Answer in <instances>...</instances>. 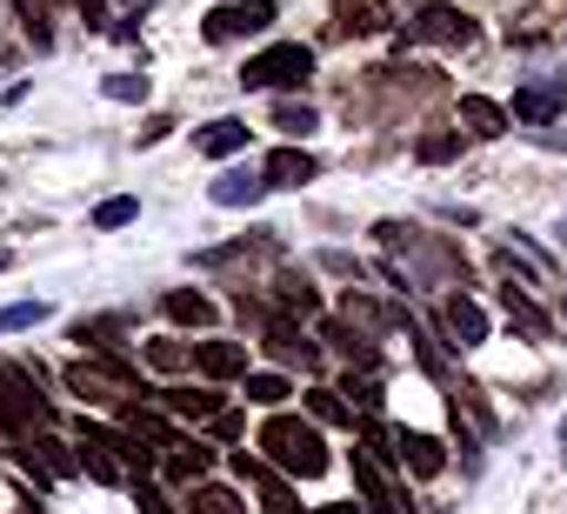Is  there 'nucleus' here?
Segmentation results:
<instances>
[{
    "label": "nucleus",
    "mask_w": 567,
    "mask_h": 514,
    "mask_svg": "<svg viewBox=\"0 0 567 514\" xmlns=\"http://www.w3.org/2000/svg\"><path fill=\"white\" fill-rule=\"evenodd\" d=\"M321 341H334V348H341V354H348L361 374H374V368H381V348H374V335H368V328H354L348 315H328V321H321Z\"/></svg>",
    "instance_id": "nucleus-12"
},
{
    "label": "nucleus",
    "mask_w": 567,
    "mask_h": 514,
    "mask_svg": "<svg viewBox=\"0 0 567 514\" xmlns=\"http://www.w3.org/2000/svg\"><path fill=\"white\" fill-rule=\"evenodd\" d=\"M288 394H295L288 374H247V401H254V408H280Z\"/></svg>",
    "instance_id": "nucleus-28"
},
{
    "label": "nucleus",
    "mask_w": 567,
    "mask_h": 514,
    "mask_svg": "<svg viewBox=\"0 0 567 514\" xmlns=\"http://www.w3.org/2000/svg\"><path fill=\"white\" fill-rule=\"evenodd\" d=\"M167 321H174V328H214V301L194 295V288H174V295H167Z\"/></svg>",
    "instance_id": "nucleus-21"
},
{
    "label": "nucleus",
    "mask_w": 567,
    "mask_h": 514,
    "mask_svg": "<svg viewBox=\"0 0 567 514\" xmlns=\"http://www.w3.org/2000/svg\"><path fill=\"white\" fill-rule=\"evenodd\" d=\"M394 448H401V467H408L414 481H434V474L447 467V448H441V434H421V428H394Z\"/></svg>",
    "instance_id": "nucleus-10"
},
{
    "label": "nucleus",
    "mask_w": 567,
    "mask_h": 514,
    "mask_svg": "<svg viewBox=\"0 0 567 514\" xmlns=\"http://www.w3.org/2000/svg\"><path fill=\"white\" fill-rule=\"evenodd\" d=\"M81 448H101V454H114L134 481H147V467H154V448L147 441H134L127 428H101V421H81Z\"/></svg>",
    "instance_id": "nucleus-8"
},
{
    "label": "nucleus",
    "mask_w": 567,
    "mask_h": 514,
    "mask_svg": "<svg viewBox=\"0 0 567 514\" xmlns=\"http://www.w3.org/2000/svg\"><path fill=\"white\" fill-rule=\"evenodd\" d=\"M34 321H48V308H41V301H14V308H0V335L34 328Z\"/></svg>",
    "instance_id": "nucleus-37"
},
{
    "label": "nucleus",
    "mask_w": 567,
    "mask_h": 514,
    "mask_svg": "<svg viewBox=\"0 0 567 514\" xmlns=\"http://www.w3.org/2000/svg\"><path fill=\"white\" fill-rule=\"evenodd\" d=\"M274 127L288 134V141H308V134L321 127V114H315L308 101H280V107H274Z\"/></svg>",
    "instance_id": "nucleus-27"
},
{
    "label": "nucleus",
    "mask_w": 567,
    "mask_h": 514,
    "mask_svg": "<svg viewBox=\"0 0 567 514\" xmlns=\"http://www.w3.org/2000/svg\"><path fill=\"white\" fill-rule=\"evenodd\" d=\"M441 328H447L454 348H481V341H487V315H481V301H467V295H447Z\"/></svg>",
    "instance_id": "nucleus-14"
},
{
    "label": "nucleus",
    "mask_w": 567,
    "mask_h": 514,
    "mask_svg": "<svg viewBox=\"0 0 567 514\" xmlns=\"http://www.w3.org/2000/svg\"><path fill=\"white\" fill-rule=\"evenodd\" d=\"M260 174H267V187H308V181L321 174V161H315L308 147H274Z\"/></svg>",
    "instance_id": "nucleus-15"
},
{
    "label": "nucleus",
    "mask_w": 567,
    "mask_h": 514,
    "mask_svg": "<svg viewBox=\"0 0 567 514\" xmlns=\"http://www.w3.org/2000/svg\"><path fill=\"white\" fill-rule=\"evenodd\" d=\"M101 94H107V101H147V74H107Z\"/></svg>",
    "instance_id": "nucleus-36"
},
{
    "label": "nucleus",
    "mask_w": 567,
    "mask_h": 514,
    "mask_svg": "<svg viewBox=\"0 0 567 514\" xmlns=\"http://www.w3.org/2000/svg\"><path fill=\"white\" fill-rule=\"evenodd\" d=\"M554 240H560V254H567V220H560V227H554Z\"/></svg>",
    "instance_id": "nucleus-43"
},
{
    "label": "nucleus",
    "mask_w": 567,
    "mask_h": 514,
    "mask_svg": "<svg viewBox=\"0 0 567 514\" xmlns=\"http://www.w3.org/2000/svg\"><path fill=\"white\" fill-rule=\"evenodd\" d=\"M28 421H54V401L41 394V368H14L0 361V428L8 434H28Z\"/></svg>",
    "instance_id": "nucleus-3"
},
{
    "label": "nucleus",
    "mask_w": 567,
    "mask_h": 514,
    "mask_svg": "<svg viewBox=\"0 0 567 514\" xmlns=\"http://www.w3.org/2000/svg\"><path fill=\"white\" fill-rule=\"evenodd\" d=\"M161 408H167V414H181V421H214V414H227V401H220L214 388H167V394H161Z\"/></svg>",
    "instance_id": "nucleus-18"
},
{
    "label": "nucleus",
    "mask_w": 567,
    "mask_h": 514,
    "mask_svg": "<svg viewBox=\"0 0 567 514\" xmlns=\"http://www.w3.org/2000/svg\"><path fill=\"white\" fill-rule=\"evenodd\" d=\"M127 220H141V201L134 194H114V201L94 207V227H127Z\"/></svg>",
    "instance_id": "nucleus-33"
},
{
    "label": "nucleus",
    "mask_w": 567,
    "mask_h": 514,
    "mask_svg": "<svg viewBox=\"0 0 567 514\" xmlns=\"http://www.w3.org/2000/svg\"><path fill=\"white\" fill-rule=\"evenodd\" d=\"M501 315H507V328H520L527 341H554V315H547L527 288H514V281L501 288Z\"/></svg>",
    "instance_id": "nucleus-11"
},
{
    "label": "nucleus",
    "mask_w": 567,
    "mask_h": 514,
    "mask_svg": "<svg viewBox=\"0 0 567 514\" xmlns=\"http://www.w3.org/2000/svg\"><path fill=\"white\" fill-rule=\"evenodd\" d=\"M321 268H334V275H361V261H354V254H341V247L321 254Z\"/></svg>",
    "instance_id": "nucleus-39"
},
{
    "label": "nucleus",
    "mask_w": 567,
    "mask_h": 514,
    "mask_svg": "<svg viewBox=\"0 0 567 514\" xmlns=\"http://www.w3.org/2000/svg\"><path fill=\"white\" fill-rule=\"evenodd\" d=\"M414 154H421L427 167H441V161H454V154H461V134H421V141H414Z\"/></svg>",
    "instance_id": "nucleus-34"
},
{
    "label": "nucleus",
    "mask_w": 567,
    "mask_h": 514,
    "mask_svg": "<svg viewBox=\"0 0 567 514\" xmlns=\"http://www.w3.org/2000/svg\"><path fill=\"white\" fill-rule=\"evenodd\" d=\"M74 8H81L87 28H107V0H74Z\"/></svg>",
    "instance_id": "nucleus-40"
},
{
    "label": "nucleus",
    "mask_w": 567,
    "mask_h": 514,
    "mask_svg": "<svg viewBox=\"0 0 567 514\" xmlns=\"http://www.w3.org/2000/svg\"><path fill=\"white\" fill-rule=\"evenodd\" d=\"M21 21H28V41L34 48H54V14H61V0H14Z\"/></svg>",
    "instance_id": "nucleus-24"
},
{
    "label": "nucleus",
    "mask_w": 567,
    "mask_h": 514,
    "mask_svg": "<svg viewBox=\"0 0 567 514\" xmlns=\"http://www.w3.org/2000/svg\"><path fill=\"white\" fill-rule=\"evenodd\" d=\"M207 201L214 207H254V201H267V174H247V167H227L214 187H207Z\"/></svg>",
    "instance_id": "nucleus-17"
},
{
    "label": "nucleus",
    "mask_w": 567,
    "mask_h": 514,
    "mask_svg": "<svg viewBox=\"0 0 567 514\" xmlns=\"http://www.w3.org/2000/svg\"><path fill=\"white\" fill-rule=\"evenodd\" d=\"M274 295H280V308H288V315H321V295H315L308 275H280Z\"/></svg>",
    "instance_id": "nucleus-26"
},
{
    "label": "nucleus",
    "mask_w": 567,
    "mask_h": 514,
    "mask_svg": "<svg viewBox=\"0 0 567 514\" xmlns=\"http://www.w3.org/2000/svg\"><path fill=\"white\" fill-rule=\"evenodd\" d=\"M394 14L381 8V0H348V8H341V21H334V34H381Z\"/></svg>",
    "instance_id": "nucleus-22"
},
{
    "label": "nucleus",
    "mask_w": 567,
    "mask_h": 514,
    "mask_svg": "<svg viewBox=\"0 0 567 514\" xmlns=\"http://www.w3.org/2000/svg\"><path fill=\"white\" fill-rule=\"evenodd\" d=\"M288 514H301V507H288Z\"/></svg>",
    "instance_id": "nucleus-47"
},
{
    "label": "nucleus",
    "mask_w": 567,
    "mask_h": 514,
    "mask_svg": "<svg viewBox=\"0 0 567 514\" xmlns=\"http://www.w3.org/2000/svg\"><path fill=\"white\" fill-rule=\"evenodd\" d=\"M194 374H207V381H240V374H247V341H194Z\"/></svg>",
    "instance_id": "nucleus-13"
},
{
    "label": "nucleus",
    "mask_w": 567,
    "mask_h": 514,
    "mask_svg": "<svg viewBox=\"0 0 567 514\" xmlns=\"http://www.w3.org/2000/svg\"><path fill=\"white\" fill-rule=\"evenodd\" d=\"M74 448H81V441H74ZM81 474H87V481H121L127 467H121L114 454H101V448H81Z\"/></svg>",
    "instance_id": "nucleus-35"
},
{
    "label": "nucleus",
    "mask_w": 567,
    "mask_h": 514,
    "mask_svg": "<svg viewBox=\"0 0 567 514\" xmlns=\"http://www.w3.org/2000/svg\"><path fill=\"white\" fill-rule=\"evenodd\" d=\"M68 388L87 401V408H101V401H121V394H154L127 361H107V354H87V361H74L68 368Z\"/></svg>",
    "instance_id": "nucleus-4"
},
{
    "label": "nucleus",
    "mask_w": 567,
    "mask_h": 514,
    "mask_svg": "<svg viewBox=\"0 0 567 514\" xmlns=\"http://www.w3.org/2000/svg\"><path fill=\"white\" fill-rule=\"evenodd\" d=\"M560 321H567V295H560Z\"/></svg>",
    "instance_id": "nucleus-45"
},
{
    "label": "nucleus",
    "mask_w": 567,
    "mask_h": 514,
    "mask_svg": "<svg viewBox=\"0 0 567 514\" xmlns=\"http://www.w3.org/2000/svg\"><path fill=\"white\" fill-rule=\"evenodd\" d=\"M348 467H354V501H361L368 514H408L401 494H394V481H388V467H381L368 448H348Z\"/></svg>",
    "instance_id": "nucleus-7"
},
{
    "label": "nucleus",
    "mask_w": 567,
    "mask_h": 514,
    "mask_svg": "<svg viewBox=\"0 0 567 514\" xmlns=\"http://www.w3.org/2000/svg\"><path fill=\"white\" fill-rule=\"evenodd\" d=\"M134 501H141L147 514H174V501H167V494H161L154 481H134Z\"/></svg>",
    "instance_id": "nucleus-38"
},
{
    "label": "nucleus",
    "mask_w": 567,
    "mask_h": 514,
    "mask_svg": "<svg viewBox=\"0 0 567 514\" xmlns=\"http://www.w3.org/2000/svg\"><path fill=\"white\" fill-rule=\"evenodd\" d=\"M328 514H368V507H361V501H334Z\"/></svg>",
    "instance_id": "nucleus-42"
},
{
    "label": "nucleus",
    "mask_w": 567,
    "mask_h": 514,
    "mask_svg": "<svg viewBox=\"0 0 567 514\" xmlns=\"http://www.w3.org/2000/svg\"><path fill=\"white\" fill-rule=\"evenodd\" d=\"M147 368L181 374V368H194V348H187V341H154V348H147Z\"/></svg>",
    "instance_id": "nucleus-30"
},
{
    "label": "nucleus",
    "mask_w": 567,
    "mask_h": 514,
    "mask_svg": "<svg viewBox=\"0 0 567 514\" xmlns=\"http://www.w3.org/2000/svg\"><path fill=\"white\" fill-rule=\"evenodd\" d=\"M308 421L315 428H354V408L334 388H308Z\"/></svg>",
    "instance_id": "nucleus-23"
},
{
    "label": "nucleus",
    "mask_w": 567,
    "mask_h": 514,
    "mask_svg": "<svg viewBox=\"0 0 567 514\" xmlns=\"http://www.w3.org/2000/svg\"><path fill=\"white\" fill-rule=\"evenodd\" d=\"M481 28H474V14H461V8H447V0H427V8H414L408 14V41H427V48H467Z\"/></svg>",
    "instance_id": "nucleus-6"
},
{
    "label": "nucleus",
    "mask_w": 567,
    "mask_h": 514,
    "mask_svg": "<svg viewBox=\"0 0 567 514\" xmlns=\"http://www.w3.org/2000/svg\"><path fill=\"white\" fill-rule=\"evenodd\" d=\"M194 147H200L207 161H227V154L247 147V121H234V114H227V121H207V127L194 134Z\"/></svg>",
    "instance_id": "nucleus-19"
},
{
    "label": "nucleus",
    "mask_w": 567,
    "mask_h": 514,
    "mask_svg": "<svg viewBox=\"0 0 567 514\" xmlns=\"http://www.w3.org/2000/svg\"><path fill=\"white\" fill-rule=\"evenodd\" d=\"M334 394H341L348 408H368V414H381V381H374V374H348Z\"/></svg>",
    "instance_id": "nucleus-29"
},
{
    "label": "nucleus",
    "mask_w": 567,
    "mask_h": 514,
    "mask_svg": "<svg viewBox=\"0 0 567 514\" xmlns=\"http://www.w3.org/2000/svg\"><path fill=\"white\" fill-rule=\"evenodd\" d=\"M0 268H8V254H0Z\"/></svg>",
    "instance_id": "nucleus-46"
},
{
    "label": "nucleus",
    "mask_w": 567,
    "mask_h": 514,
    "mask_svg": "<svg viewBox=\"0 0 567 514\" xmlns=\"http://www.w3.org/2000/svg\"><path fill=\"white\" fill-rule=\"evenodd\" d=\"M560 454H567V421H560Z\"/></svg>",
    "instance_id": "nucleus-44"
},
{
    "label": "nucleus",
    "mask_w": 567,
    "mask_h": 514,
    "mask_svg": "<svg viewBox=\"0 0 567 514\" xmlns=\"http://www.w3.org/2000/svg\"><path fill=\"white\" fill-rule=\"evenodd\" d=\"M260 454H267L280 474H295V481H315V474H328V461H334L315 421H301V414H280V408L260 421Z\"/></svg>",
    "instance_id": "nucleus-1"
},
{
    "label": "nucleus",
    "mask_w": 567,
    "mask_h": 514,
    "mask_svg": "<svg viewBox=\"0 0 567 514\" xmlns=\"http://www.w3.org/2000/svg\"><path fill=\"white\" fill-rule=\"evenodd\" d=\"M207 467H214V448H200V441H181L167 454V474L174 481H207Z\"/></svg>",
    "instance_id": "nucleus-25"
},
{
    "label": "nucleus",
    "mask_w": 567,
    "mask_h": 514,
    "mask_svg": "<svg viewBox=\"0 0 567 514\" xmlns=\"http://www.w3.org/2000/svg\"><path fill=\"white\" fill-rule=\"evenodd\" d=\"M187 514H254V507H247V501H240V487H227V481H194Z\"/></svg>",
    "instance_id": "nucleus-20"
},
{
    "label": "nucleus",
    "mask_w": 567,
    "mask_h": 514,
    "mask_svg": "<svg viewBox=\"0 0 567 514\" xmlns=\"http://www.w3.org/2000/svg\"><path fill=\"white\" fill-rule=\"evenodd\" d=\"M34 448H41V467H48V474H81V454H74L68 441H54V434H41Z\"/></svg>",
    "instance_id": "nucleus-31"
},
{
    "label": "nucleus",
    "mask_w": 567,
    "mask_h": 514,
    "mask_svg": "<svg viewBox=\"0 0 567 514\" xmlns=\"http://www.w3.org/2000/svg\"><path fill=\"white\" fill-rule=\"evenodd\" d=\"M274 0H220V8H207V21H200V34L214 41V48H227V41H247V34H267L274 28Z\"/></svg>",
    "instance_id": "nucleus-5"
},
{
    "label": "nucleus",
    "mask_w": 567,
    "mask_h": 514,
    "mask_svg": "<svg viewBox=\"0 0 567 514\" xmlns=\"http://www.w3.org/2000/svg\"><path fill=\"white\" fill-rule=\"evenodd\" d=\"M514 121H554V94L547 88H520L514 94Z\"/></svg>",
    "instance_id": "nucleus-32"
},
{
    "label": "nucleus",
    "mask_w": 567,
    "mask_h": 514,
    "mask_svg": "<svg viewBox=\"0 0 567 514\" xmlns=\"http://www.w3.org/2000/svg\"><path fill=\"white\" fill-rule=\"evenodd\" d=\"M461 127H467L474 141H501V134L514 127V114H507L501 101H487V94H461Z\"/></svg>",
    "instance_id": "nucleus-16"
},
{
    "label": "nucleus",
    "mask_w": 567,
    "mask_h": 514,
    "mask_svg": "<svg viewBox=\"0 0 567 514\" xmlns=\"http://www.w3.org/2000/svg\"><path fill=\"white\" fill-rule=\"evenodd\" d=\"M214 434L220 441H240V414H214Z\"/></svg>",
    "instance_id": "nucleus-41"
},
{
    "label": "nucleus",
    "mask_w": 567,
    "mask_h": 514,
    "mask_svg": "<svg viewBox=\"0 0 567 514\" xmlns=\"http://www.w3.org/2000/svg\"><path fill=\"white\" fill-rule=\"evenodd\" d=\"M260 348H267L280 368H308V374L321 368V348H315L295 321H260Z\"/></svg>",
    "instance_id": "nucleus-9"
},
{
    "label": "nucleus",
    "mask_w": 567,
    "mask_h": 514,
    "mask_svg": "<svg viewBox=\"0 0 567 514\" xmlns=\"http://www.w3.org/2000/svg\"><path fill=\"white\" fill-rule=\"evenodd\" d=\"M308 74H315V48L274 41V48H260V54L240 68V88H247V94H295V88H308Z\"/></svg>",
    "instance_id": "nucleus-2"
}]
</instances>
